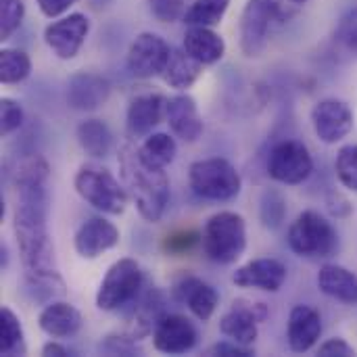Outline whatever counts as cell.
<instances>
[{
  "label": "cell",
  "instance_id": "1",
  "mask_svg": "<svg viewBox=\"0 0 357 357\" xmlns=\"http://www.w3.org/2000/svg\"><path fill=\"white\" fill-rule=\"evenodd\" d=\"M48 174L50 167L42 157L25 159L17 174V203L13 211V230L19 247L21 266L31 287L61 284L54 245L48 232Z\"/></svg>",
  "mask_w": 357,
  "mask_h": 357
},
{
  "label": "cell",
  "instance_id": "2",
  "mask_svg": "<svg viewBox=\"0 0 357 357\" xmlns=\"http://www.w3.org/2000/svg\"><path fill=\"white\" fill-rule=\"evenodd\" d=\"M119 176L142 220L155 224L169 205V178L165 167L144 159L140 146L128 142L119 149Z\"/></svg>",
  "mask_w": 357,
  "mask_h": 357
},
{
  "label": "cell",
  "instance_id": "3",
  "mask_svg": "<svg viewBox=\"0 0 357 357\" xmlns=\"http://www.w3.org/2000/svg\"><path fill=\"white\" fill-rule=\"evenodd\" d=\"M201 247L205 255L222 266L238 261L247 249V224L241 213L218 211L213 213L201 232Z\"/></svg>",
  "mask_w": 357,
  "mask_h": 357
},
{
  "label": "cell",
  "instance_id": "4",
  "mask_svg": "<svg viewBox=\"0 0 357 357\" xmlns=\"http://www.w3.org/2000/svg\"><path fill=\"white\" fill-rule=\"evenodd\" d=\"M75 192L96 211L105 215H121L128 207L130 195L107 167L84 163L73 178Z\"/></svg>",
  "mask_w": 357,
  "mask_h": 357
},
{
  "label": "cell",
  "instance_id": "5",
  "mask_svg": "<svg viewBox=\"0 0 357 357\" xmlns=\"http://www.w3.org/2000/svg\"><path fill=\"white\" fill-rule=\"evenodd\" d=\"M188 182L199 199L226 203L241 195L243 180L238 169L222 157H209L195 161L188 167Z\"/></svg>",
  "mask_w": 357,
  "mask_h": 357
},
{
  "label": "cell",
  "instance_id": "6",
  "mask_svg": "<svg viewBox=\"0 0 357 357\" xmlns=\"http://www.w3.org/2000/svg\"><path fill=\"white\" fill-rule=\"evenodd\" d=\"M287 243L291 251L307 259H326L339 249V234L335 226L318 211H303L291 224Z\"/></svg>",
  "mask_w": 357,
  "mask_h": 357
},
{
  "label": "cell",
  "instance_id": "7",
  "mask_svg": "<svg viewBox=\"0 0 357 357\" xmlns=\"http://www.w3.org/2000/svg\"><path fill=\"white\" fill-rule=\"evenodd\" d=\"M144 289V272L136 259H117L100 280L96 307L100 312H119L132 305Z\"/></svg>",
  "mask_w": 357,
  "mask_h": 357
},
{
  "label": "cell",
  "instance_id": "8",
  "mask_svg": "<svg viewBox=\"0 0 357 357\" xmlns=\"http://www.w3.org/2000/svg\"><path fill=\"white\" fill-rule=\"evenodd\" d=\"M284 19V8L280 0H249L241 15L238 42L247 59L259 56L278 23Z\"/></svg>",
  "mask_w": 357,
  "mask_h": 357
},
{
  "label": "cell",
  "instance_id": "9",
  "mask_svg": "<svg viewBox=\"0 0 357 357\" xmlns=\"http://www.w3.org/2000/svg\"><path fill=\"white\" fill-rule=\"evenodd\" d=\"M314 172V157L299 140H282L268 155V176L287 186L303 184Z\"/></svg>",
  "mask_w": 357,
  "mask_h": 357
},
{
  "label": "cell",
  "instance_id": "10",
  "mask_svg": "<svg viewBox=\"0 0 357 357\" xmlns=\"http://www.w3.org/2000/svg\"><path fill=\"white\" fill-rule=\"evenodd\" d=\"M172 54V46L153 31H142L134 38V42L128 48V69L138 79H151L161 77L167 61Z\"/></svg>",
  "mask_w": 357,
  "mask_h": 357
},
{
  "label": "cell",
  "instance_id": "11",
  "mask_svg": "<svg viewBox=\"0 0 357 357\" xmlns=\"http://www.w3.org/2000/svg\"><path fill=\"white\" fill-rule=\"evenodd\" d=\"M266 318H268V307L264 303L236 299L232 307L220 318V333L230 341L253 347V343L259 337V324Z\"/></svg>",
  "mask_w": 357,
  "mask_h": 357
},
{
  "label": "cell",
  "instance_id": "12",
  "mask_svg": "<svg viewBox=\"0 0 357 357\" xmlns=\"http://www.w3.org/2000/svg\"><path fill=\"white\" fill-rule=\"evenodd\" d=\"M90 33V19L84 13H71L44 27L46 46L63 61H71L82 50Z\"/></svg>",
  "mask_w": 357,
  "mask_h": 357
},
{
  "label": "cell",
  "instance_id": "13",
  "mask_svg": "<svg viewBox=\"0 0 357 357\" xmlns=\"http://www.w3.org/2000/svg\"><path fill=\"white\" fill-rule=\"evenodd\" d=\"M312 126L324 144H337L354 130V111L339 98H324L312 109Z\"/></svg>",
  "mask_w": 357,
  "mask_h": 357
},
{
  "label": "cell",
  "instance_id": "14",
  "mask_svg": "<svg viewBox=\"0 0 357 357\" xmlns=\"http://www.w3.org/2000/svg\"><path fill=\"white\" fill-rule=\"evenodd\" d=\"M119 245V228L102 215L88 218L73 236L75 253L82 259H96Z\"/></svg>",
  "mask_w": 357,
  "mask_h": 357
},
{
  "label": "cell",
  "instance_id": "15",
  "mask_svg": "<svg viewBox=\"0 0 357 357\" xmlns=\"http://www.w3.org/2000/svg\"><path fill=\"white\" fill-rule=\"evenodd\" d=\"M172 295L178 303L186 305L190 310V314L201 322L211 320V316L215 314V310L220 305L218 291L195 274H182L174 282Z\"/></svg>",
  "mask_w": 357,
  "mask_h": 357
},
{
  "label": "cell",
  "instance_id": "16",
  "mask_svg": "<svg viewBox=\"0 0 357 357\" xmlns=\"http://www.w3.org/2000/svg\"><path fill=\"white\" fill-rule=\"evenodd\" d=\"M199 341V333L195 324L180 314H165L155 331H153V345L157 351L167 356H182L190 351Z\"/></svg>",
  "mask_w": 357,
  "mask_h": 357
},
{
  "label": "cell",
  "instance_id": "17",
  "mask_svg": "<svg viewBox=\"0 0 357 357\" xmlns=\"http://www.w3.org/2000/svg\"><path fill=\"white\" fill-rule=\"evenodd\" d=\"M111 94V84L92 71H77L67 79V105L75 111H96L100 109Z\"/></svg>",
  "mask_w": 357,
  "mask_h": 357
},
{
  "label": "cell",
  "instance_id": "18",
  "mask_svg": "<svg viewBox=\"0 0 357 357\" xmlns=\"http://www.w3.org/2000/svg\"><path fill=\"white\" fill-rule=\"evenodd\" d=\"M232 282L241 289L278 293L287 282V266L274 257H259L236 268V272L232 274Z\"/></svg>",
  "mask_w": 357,
  "mask_h": 357
},
{
  "label": "cell",
  "instance_id": "19",
  "mask_svg": "<svg viewBox=\"0 0 357 357\" xmlns=\"http://www.w3.org/2000/svg\"><path fill=\"white\" fill-rule=\"evenodd\" d=\"M165 121L169 123V130L176 138H180L182 142H197L203 136V117L199 113V105L197 100L186 94L180 92L172 98H167V107H165Z\"/></svg>",
  "mask_w": 357,
  "mask_h": 357
},
{
  "label": "cell",
  "instance_id": "20",
  "mask_svg": "<svg viewBox=\"0 0 357 357\" xmlns=\"http://www.w3.org/2000/svg\"><path fill=\"white\" fill-rule=\"evenodd\" d=\"M167 98L155 92L138 94L130 100L126 111V128L132 138L153 134V130L165 119Z\"/></svg>",
  "mask_w": 357,
  "mask_h": 357
},
{
  "label": "cell",
  "instance_id": "21",
  "mask_svg": "<svg viewBox=\"0 0 357 357\" xmlns=\"http://www.w3.org/2000/svg\"><path fill=\"white\" fill-rule=\"evenodd\" d=\"M322 337V316L312 305H295L287 324V341L291 351L307 354Z\"/></svg>",
  "mask_w": 357,
  "mask_h": 357
},
{
  "label": "cell",
  "instance_id": "22",
  "mask_svg": "<svg viewBox=\"0 0 357 357\" xmlns=\"http://www.w3.org/2000/svg\"><path fill=\"white\" fill-rule=\"evenodd\" d=\"M132 326H130V337H134L136 341H142L144 337L153 335L157 322L165 316V301L163 295L157 287H144L142 293L138 295V299L132 303Z\"/></svg>",
  "mask_w": 357,
  "mask_h": 357
},
{
  "label": "cell",
  "instance_id": "23",
  "mask_svg": "<svg viewBox=\"0 0 357 357\" xmlns=\"http://www.w3.org/2000/svg\"><path fill=\"white\" fill-rule=\"evenodd\" d=\"M38 326L52 339H71L82 328V314L67 301H50L40 312Z\"/></svg>",
  "mask_w": 357,
  "mask_h": 357
},
{
  "label": "cell",
  "instance_id": "24",
  "mask_svg": "<svg viewBox=\"0 0 357 357\" xmlns=\"http://www.w3.org/2000/svg\"><path fill=\"white\" fill-rule=\"evenodd\" d=\"M318 289L328 295L331 299H337L347 305H357V274L337 266V264H326L318 272Z\"/></svg>",
  "mask_w": 357,
  "mask_h": 357
},
{
  "label": "cell",
  "instance_id": "25",
  "mask_svg": "<svg viewBox=\"0 0 357 357\" xmlns=\"http://www.w3.org/2000/svg\"><path fill=\"white\" fill-rule=\"evenodd\" d=\"M182 46L203 65H215L226 54V42L218 31H213V27L190 25L184 33Z\"/></svg>",
  "mask_w": 357,
  "mask_h": 357
},
{
  "label": "cell",
  "instance_id": "26",
  "mask_svg": "<svg viewBox=\"0 0 357 357\" xmlns=\"http://www.w3.org/2000/svg\"><path fill=\"white\" fill-rule=\"evenodd\" d=\"M203 63L197 61L184 46L182 48H172L169 61L161 73L163 82L180 92H186L188 88H192L197 84V79L203 73Z\"/></svg>",
  "mask_w": 357,
  "mask_h": 357
},
{
  "label": "cell",
  "instance_id": "27",
  "mask_svg": "<svg viewBox=\"0 0 357 357\" xmlns=\"http://www.w3.org/2000/svg\"><path fill=\"white\" fill-rule=\"evenodd\" d=\"M75 138L79 149L92 159H105L113 149V134L109 126L100 119H84L75 128Z\"/></svg>",
  "mask_w": 357,
  "mask_h": 357
},
{
  "label": "cell",
  "instance_id": "28",
  "mask_svg": "<svg viewBox=\"0 0 357 357\" xmlns=\"http://www.w3.org/2000/svg\"><path fill=\"white\" fill-rule=\"evenodd\" d=\"M25 337H23V326L17 314L10 307L0 310V356H25Z\"/></svg>",
  "mask_w": 357,
  "mask_h": 357
},
{
  "label": "cell",
  "instance_id": "29",
  "mask_svg": "<svg viewBox=\"0 0 357 357\" xmlns=\"http://www.w3.org/2000/svg\"><path fill=\"white\" fill-rule=\"evenodd\" d=\"M230 6V0H195L188 10L184 13L182 21L190 25H201V27H215L222 23L226 10Z\"/></svg>",
  "mask_w": 357,
  "mask_h": 357
},
{
  "label": "cell",
  "instance_id": "30",
  "mask_svg": "<svg viewBox=\"0 0 357 357\" xmlns=\"http://www.w3.org/2000/svg\"><path fill=\"white\" fill-rule=\"evenodd\" d=\"M31 73V59L27 52L19 48H2L0 50V82L2 84H21Z\"/></svg>",
  "mask_w": 357,
  "mask_h": 357
},
{
  "label": "cell",
  "instance_id": "31",
  "mask_svg": "<svg viewBox=\"0 0 357 357\" xmlns=\"http://www.w3.org/2000/svg\"><path fill=\"white\" fill-rule=\"evenodd\" d=\"M140 153L151 163H155L159 167H167L174 163V159L178 155V144H176L174 136H169L165 132H155V134L144 136V142L140 144Z\"/></svg>",
  "mask_w": 357,
  "mask_h": 357
},
{
  "label": "cell",
  "instance_id": "32",
  "mask_svg": "<svg viewBox=\"0 0 357 357\" xmlns=\"http://www.w3.org/2000/svg\"><path fill=\"white\" fill-rule=\"evenodd\" d=\"M287 218V201L276 188H266L259 199V220L268 230L282 226Z\"/></svg>",
  "mask_w": 357,
  "mask_h": 357
},
{
  "label": "cell",
  "instance_id": "33",
  "mask_svg": "<svg viewBox=\"0 0 357 357\" xmlns=\"http://www.w3.org/2000/svg\"><path fill=\"white\" fill-rule=\"evenodd\" d=\"M335 169L339 182L357 192V144H345L339 149L335 159Z\"/></svg>",
  "mask_w": 357,
  "mask_h": 357
},
{
  "label": "cell",
  "instance_id": "34",
  "mask_svg": "<svg viewBox=\"0 0 357 357\" xmlns=\"http://www.w3.org/2000/svg\"><path fill=\"white\" fill-rule=\"evenodd\" d=\"M335 42L349 54L357 56V4L347 8L343 13V17L339 19L337 31H335Z\"/></svg>",
  "mask_w": 357,
  "mask_h": 357
},
{
  "label": "cell",
  "instance_id": "35",
  "mask_svg": "<svg viewBox=\"0 0 357 357\" xmlns=\"http://www.w3.org/2000/svg\"><path fill=\"white\" fill-rule=\"evenodd\" d=\"M25 2L23 0H0V38L8 40L23 23Z\"/></svg>",
  "mask_w": 357,
  "mask_h": 357
},
{
  "label": "cell",
  "instance_id": "36",
  "mask_svg": "<svg viewBox=\"0 0 357 357\" xmlns=\"http://www.w3.org/2000/svg\"><path fill=\"white\" fill-rule=\"evenodd\" d=\"M23 107L15 100L4 96L0 100V134L8 136L13 132H17L23 126Z\"/></svg>",
  "mask_w": 357,
  "mask_h": 357
},
{
  "label": "cell",
  "instance_id": "37",
  "mask_svg": "<svg viewBox=\"0 0 357 357\" xmlns=\"http://www.w3.org/2000/svg\"><path fill=\"white\" fill-rule=\"evenodd\" d=\"M136 343L138 341L130 335H109L98 345V349L102 354H109V356H140L142 349Z\"/></svg>",
  "mask_w": 357,
  "mask_h": 357
},
{
  "label": "cell",
  "instance_id": "38",
  "mask_svg": "<svg viewBox=\"0 0 357 357\" xmlns=\"http://www.w3.org/2000/svg\"><path fill=\"white\" fill-rule=\"evenodd\" d=\"M184 4L186 0H149L153 17L161 23H174L184 17Z\"/></svg>",
  "mask_w": 357,
  "mask_h": 357
},
{
  "label": "cell",
  "instance_id": "39",
  "mask_svg": "<svg viewBox=\"0 0 357 357\" xmlns=\"http://www.w3.org/2000/svg\"><path fill=\"white\" fill-rule=\"evenodd\" d=\"M199 243H201V234L199 232H195V230H180V232H174V234H169L165 238L163 249L169 255H184V253H188Z\"/></svg>",
  "mask_w": 357,
  "mask_h": 357
},
{
  "label": "cell",
  "instance_id": "40",
  "mask_svg": "<svg viewBox=\"0 0 357 357\" xmlns=\"http://www.w3.org/2000/svg\"><path fill=\"white\" fill-rule=\"evenodd\" d=\"M207 356H218V357H251L255 356L253 347L241 345L236 341H222L215 343L207 349Z\"/></svg>",
  "mask_w": 357,
  "mask_h": 357
},
{
  "label": "cell",
  "instance_id": "41",
  "mask_svg": "<svg viewBox=\"0 0 357 357\" xmlns=\"http://www.w3.org/2000/svg\"><path fill=\"white\" fill-rule=\"evenodd\" d=\"M318 356L322 357H354L356 349L345 339H328L318 347Z\"/></svg>",
  "mask_w": 357,
  "mask_h": 357
},
{
  "label": "cell",
  "instance_id": "42",
  "mask_svg": "<svg viewBox=\"0 0 357 357\" xmlns=\"http://www.w3.org/2000/svg\"><path fill=\"white\" fill-rule=\"evenodd\" d=\"M75 2H77V0H36L38 8H40L42 15L48 17V19L61 17L63 13H67V10L71 8Z\"/></svg>",
  "mask_w": 357,
  "mask_h": 357
},
{
  "label": "cell",
  "instance_id": "43",
  "mask_svg": "<svg viewBox=\"0 0 357 357\" xmlns=\"http://www.w3.org/2000/svg\"><path fill=\"white\" fill-rule=\"evenodd\" d=\"M328 209L335 218H347L351 213V203L341 192H331L328 197Z\"/></svg>",
  "mask_w": 357,
  "mask_h": 357
},
{
  "label": "cell",
  "instance_id": "44",
  "mask_svg": "<svg viewBox=\"0 0 357 357\" xmlns=\"http://www.w3.org/2000/svg\"><path fill=\"white\" fill-rule=\"evenodd\" d=\"M42 356L44 357H67V356H71V351H69L65 345H61V343H56V341H50V343H46V345L42 347Z\"/></svg>",
  "mask_w": 357,
  "mask_h": 357
},
{
  "label": "cell",
  "instance_id": "45",
  "mask_svg": "<svg viewBox=\"0 0 357 357\" xmlns=\"http://www.w3.org/2000/svg\"><path fill=\"white\" fill-rule=\"evenodd\" d=\"M6 266H8V247L6 243H0V268L6 270Z\"/></svg>",
  "mask_w": 357,
  "mask_h": 357
},
{
  "label": "cell",
  "instance_id": "46",
  "mask_svg": "<svg viewBox=\"0 0 357 357\" xmlns=\"http://www.w3.org/2000/svg\"><path fill=\"white\" fill-rule=\"evenodd\" d=\"M291 2H295V4H303V2H307V0H291Z\"/></svg>",
  "mask_w": 357,
  "mask_h": 357
}]
</instances>
